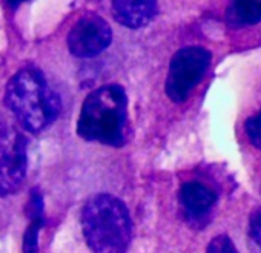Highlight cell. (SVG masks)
<instances>
[{
  "mask_svg": "<svg viewBox=\"0 0 261 253\" xmlns=\"http://www.w3.org/2000/svg\"><path fill=\"white\" fill-rule=\"evenodd\" d=\"M27 175V138L16 131L0 132V195L16 193Z\"/></svg>",
  "mask_w": 261,
  "mask_h": 253,
  "instance_id": "obj_5",
  "label": "cell"
},
{
  "mask_svg": "<svg viewBox=\"0 0 261 253\" xmlns=\"http://www.w3.org/2000/svg\"><path fill=\"white\" fill-rule=\"evenodd\" d=\"M249 235L255 247L261 251V207H258L252 215H250V222H249Z\"/></svg>",
  "mask_w": 261,
  "mask_h": 253,
  "instance_id": "obj_12",
  "label": "cell"
},
{
  "mask_svg": "<svg viewBox=\"0 0 261 253\" xmlns=\"http://www.w3.org/2000/svg\"><path fill=\"white\" fill-rule=\"evenodd\" d=\"M28 215L31 219H39L43 218V200L39 190H33L30 204H28Z\"/></svg>",
  "mask_w": 261,
  "mask_h": 253,
  "instance_id": "obj_14",
  "label": "cell"
},
{
  "mask_svg": "<svg viewBox=\"0 0 261 253\" xmlns=\"http://www.w3.org/2000/svg\"><path fill=\"white\" fill-rule=\"evenodd\" d=\"M180 201L185 209L192 215H203L206 213L217 201L215 193L197 181H189L183 184L180 190Z\"/></svg>",
  "mask_w": 261,
  "mask_h": 253,
  "instance_id": "obj_8",
  "label": "cell"
},
{
  "mask_svg": "<svg viewBox=\"0 0 261 253\" xmlns=\"http://www.w3.org/2000/svg\"><path fill=\"white\" fill-rule=\"evenodd\" d=\"M5 104L30 132L48 128L62 109L59 94L36 68H25L8 81Z\"/></svg>",
  "mask_w": 261,
  "mask_h": 253,
  "instance_id": "obj_1",
  "label": "cell"
},
{
  "mask_svg": "<svg viewBox=\"0 0 261 253\" xmlns=\"http://www.w3.org/2000/svg\"><path fill=\"white\" fill-rule=\"evenodd\" d=\"M22 2H27V0H8V4H10L11 7H17V5L22 4Z\"/></svg>",
  "mask_w": 261,
  "mask_h": 253,
  "instance_id": "obj_15",
  "label": "cell"
},
{
  "mask_svg": "<svg viewBox=\"0 0 261 253\" xmlns=\"http://www.w3.org/2000/svg\"><path fill=\"white\" fill-rule=\"evenodd\" d=\"M207 253H238V251L226 235H220L211 241L207 247Z\"/></svg>",
  "mask_w": 261,
  "mask_h": 253,
  "instance_id": "obj_13",
  "label": "cell"
},
{
  "mask_svg": "<svg viewBox=\"0 0 261 253\" xmlns=\"http://www.w3.org/2000/svg\"><path fill=\"white\" fill-rule=\"evenodd\" d=\"M211 65V52L201 46H188L175 52L166 78V94L175 101H185L201 81Z\"/></svg>",
  "mask_w": 261,
  "mask_h": 253,
  "instance_id": "obj_4",
  "label": "cell"
},
{
  "mask_svg": "<svg viewBox=\"0 0 261 253\" xmlns=\"http://www.w3.org/2000/svg\"><path fill=\"white\" fill-rule=\"evenodd\" d=\"M246 134L250 143L261 149V110L246 121Z\"/></svg>",
  "mask_w": 261,
  "mask_h": 253,
  "instance_id": "obj_11",
  "label": "cell"
},
{
  "mask_svg": "<svg viewBox=\"0 0 261 253\" xmlns=\"http://www.w3.org/2000/svg\"><path fill=\"white\" fill-rule=\"evenodd\" d=\"M83 233L94 253H124L130 241V219L126 206L109 193L88 200L82 212Z\"/></svg>",
  "mask_w": 261,
  "mask_h": 253,
  "instance_id": "obj_3",
  "label": "cell"
},
{
  "mask_svg": "<svg viewBox=\"0 0 261 253\" xmlns=\"http://www.w3.org/2000/svg\"><path fill=\"white\" fill-rule=\"evenodd\" d=\"M112 42V30L108 22L95 14L82 17L68 34L69 52L79 59H91L101 54Z\"/></svg>",
  "mask_w": 261,
  "mask_h": 253,
  "instance_id": "obj_6",
  "label": "cell"
},
{
  "mask_svg": "<svg viewBox=\"0 0 261 253\" xmlns=\"http://www.w3.org/2000/svg\"><path fill=\"white\" fill-rule=\"evenodd\" d=\"M261 22V0H230L226 10V23L230 28H244Z\"/></svg>",
  "mask_w": 261,
  "mask_h": 253,
  "instance_id": "obj_9",
  "label": "cell"
},
{
  "mask_svg": "<svg viewBox=\"0 0 261 253\" xmlns=\"http://www.w3.org/2000/svg\"><path fill=\"white\" fill-rule=\"evenodd\" d=\"M127 97L120 85H106L92 91L83 101L77 132L88 142L108 146L124 143Z\"/></svg>",
  "mask_w": 261,
  "mask_h": 253,
  "instance_id": "obj_2",
  "label": "cell"
},
{
  "mask_svg": "<svg viewBox=\"0 0 261 253\" xmlns=\"http://www.w3.org/2000/svg\"><path fill=\"white\" fill-rule=\"evenodd\" d=\"M115 20L127 28L146 26L157 14V0H111Z\"/></svg>",
  "mask_w": 261,
  "mask_h": 253,
  "instance_id": "obj_7",
  "label": "cell"
},
{
  "mask_svg": "<svg viewBox=\"0 0 261 253\" xmlns=\"http://www.w3.org/2000/svg\"><path fill=\"white\" fill-rule=\"evenodd\" d=\"M43 226V218L39 219H31V224L25 233L23 239V251L25 253H39V232Z\"/></svg>",
  "mask_w": 261,
  "mask_h": 253,
  "instance_id": "obj_10",
  "label": "cell"
}]
</instances>
